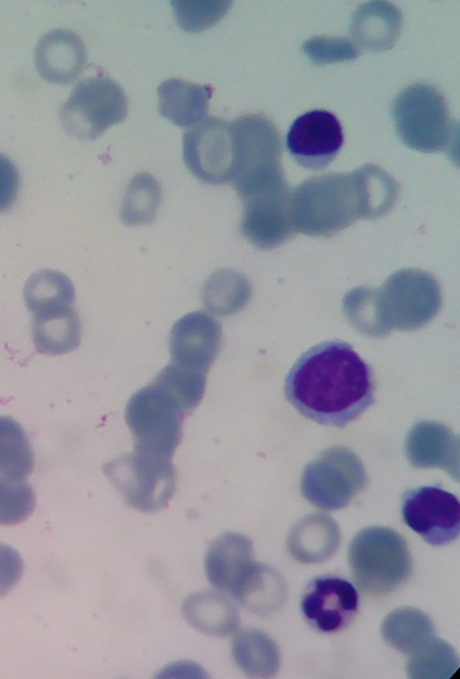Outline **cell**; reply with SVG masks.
<instances>
[{
    "mask_svg": "<svg viewBox=\"0 0 460 679\" xmlns=\"http://www.w3.org/2000/svg\"><path fill=\"white\" fill-rule=\"evenodd\" d=\"M288 402L305 418L342 428L375 401L369 365L346 342L320 343L304 353L285 381Z\"/></svg>",
    "mask_w": 460,
    "mask_h": 679,
    "instance_id": "obj_1",
    "label": "cell"
},
{
    "mask_svg": "<svg viewBox=\"0 0 460 679\" xmlns=\"http://www.w3.org/2000/svg\"><path fill=\"white\" fill-rule=\"evenodd\" d=\"M348 561L362 592L383 595L399 587L411 570V554L404 539L380 526L361 530L349 543Z\"/></svg>",
    "mask_w": 460,
    "mask_h": 679,
    "instance_id": "obj_2",
    "label": "cell"
},
{
    "mask_svg": "<svg viewBox=\"0 0 460 679\" xmlns=\"http://www.w3.org/2000/svg\"><path fill=\"white\" fill-rule=\"evenodd\" d=\"M234 153L233 182L243 200L260 195L269 186L281 153L275 125L261 114H246L230 123Z\"/></svg>",
    "mask_w": 460,
    "mask_h": 679,
    "instance_id": "obj_3",
    "label": "cell"
},
{
    "mask_svg": "<svg viewBox=\"0 0 460 679\" xmlns=\"http://www.w3.org/2000/svg\"><path fill=\"white\" fill-rule=\"evenodd\" d=\"M393 116L399 138L412 149L435 152L452 145L455 130L446 101L431 85L405 88L394 103Z\"/></svg>",
    "mask_w": 460,
    "mask_h": 679,
    "instance_id": "obj_4",
    "label": "cell"
},
{
    "mask_svg": "<svg viewBox=\"0 0 460 679\" xmlns=\"http://www.w3.org/2000/svg\"><path fill=\"white\" fill-rule=\"evenodd\" d=\"M185 415L179 404L154 382L137 391L125 413L135 451L172 458L181 440Z\"/></svg>",
    "mask_w": 460,
    "mask_h": 679,
    "instance_id": "obj_5",
    "label": "cell"
},
{
    "mask_svg": "<svg viewBox=\"0 0 460 679\" xmlns=\"http://www.w3.org/2000/svg\"><path fill=\"white\" fill-rule=\"evenodd\" d=\"M103 469L126 503L136 510H162L175 493L176 473L171 458L134 451L111 460Z\"/></svg>",
    "mask_w": 460,
    "mask_h": 679,
    "instance_id": "obj_6",
    "label": "cell"
},
{
    "mask_svg": "<svg viewBox=\"0 0 460 679\" xmlns=\"http://www.w3.org/2000/svg\"><path fill=\"white\" fill-rule=\"evenodd\" d=\"M127 115L123 89L113 80L95 76L81 81L60 109V122L70 135L94 139Z\"/></svg>",
    "mask_w": 460,
    "mask_h": 679,
    "instance_id": "obj_7",
    "label": "cell"
},
{
    "mask_svg": "<svg viewBox=\"0 0 460 679\" xmlns=\"http://www.w3.org/2000/svg\"><path fill=\"white\" fill-rule=\"evenodd\" d=\"M183 158L190 171L202 182H230L234 173V153L230 123L208 117L183 135Z\"/></svg>",
    "mask_w": 460,
    "mask_h": 679,
    "instance_id": "obj_8",
    "label": "cell"
},
{
    "mask_svg": "<svg viewBox=\"0 0 460 679\" xmlns=\"http://www.w3.org/2000/svg\"><path fill=\"white\" fill-rule=\"evenodd\" d=\"M402 515L403 522L431 545L447 544L459 534V501L439 486L407 491L402 497Z\"/></svg>",
    "mask_w": 460,
    "mask_h": 679,
    "instance_id": "obj_9",
    "label": "cell"
},
{
    "mask_svg": "<svg viewBox=\"0 0 460 679\" xmlns=\"http://www.w3.org/2000/svg\"><path fill=\"white\" fill-rule=\"evenodd\" d=\"M343 142L341 126L332 113L324 110L307 112L295 120L288 136L287 147L301 166L318 170L337 156Z\"/></svg>",
    "mask_w": 460,
    "mask_h": 679,
    "instance_id": "obj_10",
    "label": "cell"
},
{
    "mask_svg": "<svg viewBox=\"0 0 460 679\" xmlns=\"http://www.w3.org/2000/svg\"><path fill=\"white\" fill-rule=\"evenodd\" d=\"M221 338V326L213 317L201 311L189 313L172 328L171 362L207 374L218 353Z\"/></svg>",
    "mask_w": 460,
    "mask_h": 679,
    "instance_id": "obj_11",
    "label": "cell"
},
{
    "mask_svg": "<svg viewBox=\"0 0 460 679\" xmlns=\"http://www.w3.org/2000/svg\"><path fill=\"white\" fill-rule=\"evenodd\" d=\"M353 585L336 576L314 579L305 592L301 608L305 617L323 632L337 631L349 623L358 611Z\"/></svg>",
    "mask_w": 460,
    "mask_h": 679,
    "instance_id": "obj_12",
    "label": "cell"
},
{
    "mask_svg": "<svg viewBox=\"0 0 460 679\" xmlns=\"http://www.w3.org/2000/svg\"><path fill=\"white\" fill-rule=\"evenodd\" d=\"M86 52L82 40L73 31L58 29L47 32L35 49L39 74L48 82L65 85L83 71Z\"/></svg>",
    "mask_w": 460,
    "mask_h": 679,
    "instance_id": "obj_13",
    "label": "cell"
},
{
    "mask_svg": "<svg viewBox=\"0 0 460 679\" xmlns=\"http://www.w3.org/2000/svg\"><path fill=\"white\" fill-rule=\"evenodd\" d=\"M251 540L240 533L227 532L211 541L205 558V573L209 583L220 591H231L252 560Z\"/></svg>",
    "mask_w": 460,
    "mask_h": 679,
    "instance_id": "obj_14",
    "label": "cell"
},
{
    "mask_svg": "<svg viewBox=\"0 0 460 679\" xmlns=\"http://www.w3.org/2000/svg\"><path fill=\"white\" fill-rule=\"evenodd\" d=\"M249 612L261 616L276 612L287 599V586L278 571L252 562L230 591Z\"/></svg>",
    "mask_w": 460,
    "mask_h": 679,
    "instance_id": "obj_15",
    "label": "cell"
},
{
    "mask_svg": "<svg viewBox=\"0 0 460 679\" xmlns=\"http://www.w3.org/2000/svg\"><path fill=\"white\" fill-rule=\"evenodd\" d=\"M185 621L198 631L226 637L235 632L240 618L233 603L222 593L199 591L189 594L181 604Z\"/></svg>",
    "mask_w": 460,
    "mask_h": 679,
    "instance_id": "obj_16",
    "label": "cell"
},
{
    "mask_svg": "<svg viewBox=\"0 0 460 679\" xmlns=\"http://www.w3.org/2000/svg\"><path fill=\"white\" fill-rule=\"evenodd\" d=\"M341 533L329 516L312 514L300 520L288 537L290 555L302 563H318L329 558L339 547Z\"/></svg>",
    "mask_w": 460,
    "mask_h": 679,
    "instance_id": "obj_17",
    "label": "cell"
},
{
    "mask_svg": "<svg viewBox=\"0 0 460 679\" xmlns=\"http://www.w3.org/2000/svg\"><path fill=\"white\" fill-rule=\"evenodd\" d=\"M400 11L387 2L362 4L352 16L351 36L364 49L379 51L394 46L401 30Z\"/></svg>",
    "mask_w": 460,
    "mask_h": 679,
    "instance_id": "obj_18",
    "label": "cell"
},
{
    "mask_svg": "<svg viewBox=\"0 0 460 679\" xmlns=\"http://www.w3.org/2000/svg\"><path fill=\"white\" fill-rule=\"evenodd\" d=\"M211 94L208 85L166 80L158 88L159 112L176 125L191 127L206 118Z\"/></svg>",
    "mask_w": 460,
    "mask_h": 679,
    "instance_id": "obj_19",
    "label": "cell"
},
{
    "mask_svg": "<svg viewBox=\"0 0 460 679\" xmlns=\"http://www.w3.org/2000/svg\"><path fill=\"white\" fill-rule=\"evenodd\" d=\"M80 335V320L72 305L34 316L33 342L42 353L71 352L79 344Z\"/></svg>",
    "mask_w": 460,
    "mask_h": 679,
    "instance_id": "obj_20",
    "label": "cell"
},
{
    "mask_svg": "<svg viewBox=\"0 0 460 679\" xmlns=\"http://www.w3.org/2000/svg\"><path fill=\"white\" fill-rule=\"evenodd\" d=\"M232 657L248 676H273L279 666V651L271 637L257 629L238 631L232 641Z\"/></svg>",
    "mask_w": 460,
    "mask_h": 679,
    "instance_id": "obj_21",
    "label": "cell"
},
{
    "mask_svg": "<svg viewBox=\"0 0 460 679\" xmlns=\"http://www.w3.org/2000/svg\"><path fill=\"white\" fill-rule=\"evenodd\" d=\"M381 630L383 638L393 648L408 657L436 637L429 616L411 607L392 611L384 619Z\"/></svg>",
    "mask_w": 460,
    "mask_h": 679,
    "instance_id": "obj_22",
    "label": "cell"
},
{
    "mask_svg": "<svg viewBox=\"0 0 460 679\" xmlns=\"http://www.w3.org/2000/svg\"><path fill=\"white\" fill-rule=\"evenodd\" d=\"M250 295L249 282L233 270H220L206 281L201 292L203 305L210 313L228 316L246 304Z\"/></svg>",
    "mask_w": 460,
    "mask_h": 679,
    "instance_id": "obj_23",
    "label": "cell"
},
{
    "mask_svg": "<svg viewBox=\"0 0 460 679\" xmlns=\"http://www.w3.org/2000/svg\"><path fill=\"white\" fill-rule=\"evenodd\" d=\"M361 485L362 478L358 472L311 471L304 479L303 491L315 505L336 509L345 505Z\"/></svg>",
    "mask_w": 460,
    "mask_h": 679,
    "instance_id": "obj_24",
    "label": "cell"
},
{
    "mask_svg": "<svg viewBox=\"0 0 460 679\" xmlns=\"http://www.w3.org/2000/svg\"><path fill=\"white\" fill-rule=\"evenodd\" d=\"M29 438L14 419L0 416V477L25 479L34 469Z\"/></svg>",
    "mask_w": 460,
    "mask_h": 679,
    "instance_id": "obj_25",
    "label": "cell"
},
{
    "mask_svg": "<svg viewBox=\"0 0 460 679\" xmlns=\"http://www.w3.org/2000/svg\"><path fill=\"white\" fill-rule=\"evenodd\" d=\"M24 299L30 311L36 316L72 305L75 290L70 280L63 273L42 270L28 280Z\"/></svg>",
    "mask_w": 460,
    "mask_h": 679,
    "instance_id": "obj_26",
    "label": "cell"
},
{
    "mask_svg": "<svg viewBox=\"0 0 460 679\" xmlns=\"http://www.w3.org/2000/svg\"><path fill=\"white\" fill-rule=\"evenodd\" d=\"M161 190L157 181L149 174H136L127 188L121 219L129 226L152 222L159 207Z\"/></svg>",
    "mask_w": 460,
    "mask_h": 679,
    "instance_id": "obj_27",
    "label": "cell"
},
{
    "mask_svg": "<svg viewBox=\"0 0 460 679\" xmlns=\"http://www.w3.org/2000/svg\"><path fill=\"white\" fill-rule=\"evenodd\" d=\"M458 666V657L451 645L434 637L409 657L406 672L411 678H449Z\"/></svg>",
    "mask_w": 460,
    "mask_h": 679,
    "instance_id": "obj_28",
    "label": "cell"
},
{
    "mask_svg": "<svg viewBox=\"0 0 460 679\" xmlns=\"http://www.w3.org/2000/svg\"><path fill=\"white\" fill-rule=\"evenodd\" d=\"M153 382L170 395L187 415L196 408L203 397L206 374L170 362Z\"/></svg>",
    "mask_w": 460,
    "mask_h": 679,
    "instance_id": "obj_29",
    "label": "cell"
},
{
    "mask_svg": "<svg viewBox=\"0 0 460 679\" xmlns=\"http://www.w3.org/2000/svg\"><path fill=\"white\" fill-rule=\"evenodd\" d=\"M35 502L34 490L24 479L0 477V525L24 522L32 514Z\"/></svg>",
    "mask_w": 460,
    "mask_h": 679,
    "instance_id": "obj_30",
    "label": "cell"
},
{
    "mask_svg": "<svg viewBox=\"0 0 460 679\" xmlns=\"http://www.w3.org/2000/svg\"><path fill=\"white\" fill-rule=\"evenodd\" d=\"M229 1H172L176 21L187 31H200L217 23L228 11Z\"/></svg>",
    "mask_w": 460,
    "mask_h": 679,
    "instance_id": "obj_31",
    "label": "cell"
},
{
    "mask_svg": "<svg viewBox=\"0 0 460 679\" xmlns=\"http://www.w3.org/2000/svg\"><path fill=\"white\" fill-rule=\"evenodd\" d=\"M303 50L318 65L350 60L358 56V50L349 40L338 37L311 38L303 44Z\"/></svg>",
    "mask_w": 460,
    "mask_h": 679,
    "instance_id": "obj_32",
    "label": "cell"
},
{
    "mask_svg": "<svg viewBox=\"0 0 460 679\" xmlns=\"http://www.w3.org/2000/svg\"><path fill=\"white\" fill-rule=\"evenodd\" d=\"M23 562L11 546L0 542V597L8 594L20 581Z\"/></svg>",
    "mask_w": 460,
    "mask_h": 679,
    "instance_id": "obj_33",
    "label": "cell"
},
{
    "mask_svg": "<svg viewBox=\"0 0 460 679\" xmlns=\"http://www.w3.org/2000/svg\"><path fill=\"white\" fill-rule=\"evenodd\" d=\"M19 175L15 165L0 154V212L9 210L15 201Z\"/></svg>",
    "mask_w": 460,
    "mask_h": 679,
    "instance_id": "obj_34",
    "label": "cell"
}]
</instances>
